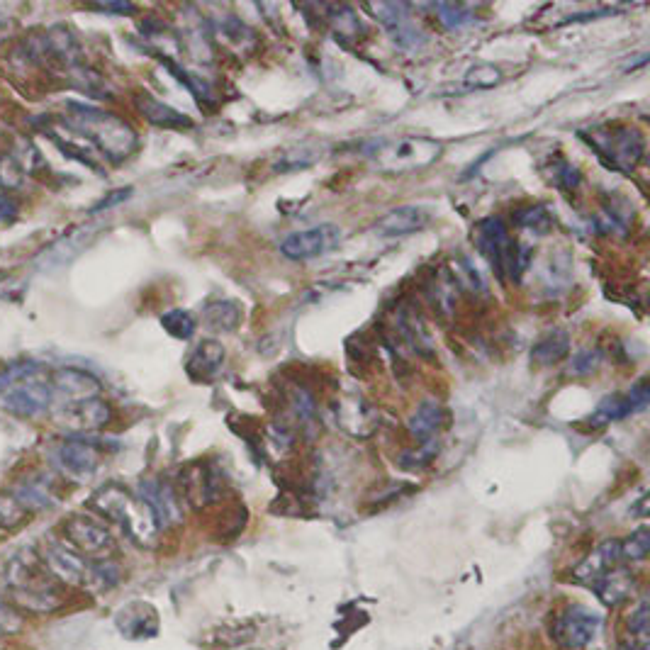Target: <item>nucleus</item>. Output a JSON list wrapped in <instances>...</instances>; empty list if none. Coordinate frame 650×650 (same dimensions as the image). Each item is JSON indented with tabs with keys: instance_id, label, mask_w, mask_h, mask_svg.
<instances>
[{
	"instance_id": "1",
	"label": "nucleus",
	"mask_w": 650,
	"mask_h": 650,
	"mask_svg": "<svg viewBox=\"0 0 650 650\" xmlns=\"http://www.w3.org/2000/svg\"><path fill=\"white\" fill-rule=\"evenodd\" d=\"M66 108H69V115L64 117V125L76 134H81L83 139H88L105 159L120 164V161L130 159L134 151H137V132L122 117L91 108V105L69 103Z\"/></svg>"
},
{
	"instance_id": "2",
	"label": "nucleus",
	"mask_w": 650,
	"mask_h": 650,
	"mask_svg": "<svg viewBox=\"0 0 650 650\" xmlns=\"http://www.w3.org/2000/svg\"><path fill=\"white\" fill-rule=\"evenodd\" d=\"M88 504H91L93 512H98L100 517L120 526L137 546H154L161 526L159 521H156L154 512L149 509V504L139 495H132V492L125 490L122 485H105L95 492Z\"/></svg>"
},
{
	"instance_id": "3",
	"label": "nucleus",
	"mask_w": 650,
	"mask_h": 650,
	"mask_svg": "<svg viewBox=\"0 0 650 650\" xmlns=\"http://www.w3.org/2000/svg\"><path fill=\"white\" fill-rule=\"evenodd\" d=\"M473 242L500 280H519L531 261L529 249L509 237L507 224L500 217H485L475 224Z\"/></svg>"
},
{
	"instance_id": "4",
	"label": "nucleus",
	"mask_w": 650,
	"mask_h": 650,
	"mask_svg": "<svg viewBox=\"0 0 650 650\" xmlns=\"http://www.w3.org/2000/svg\"><path fill=\"white\" fill-rule=\"evenodd\" d=\"M441 151H444V147H441V142H436V139L392 137L383 139V142H375L366 154L380 173L402 176V173H412L434 164L441 156Z\"/></svg>"
},
{
	"instance_id": "5",
	"label": "nucleus",
	"mask_w": 650,
	"mask_h": 650,
	"mask_svg": "<svg viewBox=\"0 0 650 650\" xmlns=\"http://www.w3.org/2000/svg\"><path fill=\"white\" fill-rule=\"evenodd\" d=\"M582 139L590 142L609 166L624 173H631L646 154L641 132L631 130V127H602V130H592L590 137L582 134Z\"/></svg>"
},
{
	"instance_id": "6",
	"label": "nucleus",
	"mask_w": 650,
	"mask_h": 650,
	"mask_svg": "<svg viewBox=\"0 0 650 650\" xmlns=\"http://www.w3.org/2000/svg\"><path fill=\"white\" fill-rule=\"evenodd\" d=\"M599 629H602V616L573 604L553 624V638L565 650H585L590 643H595Z\"/></svg>"
},
{
	"instance_id": "7",
	"label": "nucleus",
	"mask_w": 650,
	"mask_h": 650,
	"mask_svg": "<svg viewBox=\"0 0 650 650\" xmlns=\"http://www.w3.org/2000/svg\"><path fill=\"white\" fill-rule=\"evenodd\" d=\"M368 10L380 20V25L388 30V35L392 37V42L397 44L400 49H414L422 47L427 42V35L422 32V27L417 25V20L412 18L409 13V5L402 3H378V5H368Z\"/></svg>"
},
{
	"instance_id": "8",
	"label": "nucleus",
	"mask_w": 650,
	"mask_h": 650,
	"mask_svg": "<svg viewBox=\"0 0 650 650\" xmlns=\"http://www.w3.org/2000/svg\"><path fill=\"white\" fill-rule=\"evenodd\" d=\"M112 419V409L100 397H88V400L71 402L56 414V424L61 429L71 431L76 439H81V434H93V431L105 429Z\"/></svg>"
},
{
	"instance_id": "9",
	"label": "nucleus",
	"mask_w": 650,
	"mask_h": 650,
	"mask_svg": "<svg viewBox=\"0 0 650 650\" xmlns=\"http://www.w3.org/2000/svg\"><path fill=\"white\" fill-rule=\"evenodd\" d=\"M341 232L334 224H319V227L293 232L280 242V254L290 261H312L327 254L339 242Z\"/></svg>"
},
{
	"instance_id": "10",
	"label": "nucleus",
	"mask_w": 650,
	"mask_h": 650,
	"mask_svg": "<svg viewBox=\"0 0 650 650\" xmlns=\"http://www.w3.org/2000/svg\"><path fill=\"white\" fill-rule=\"evenodd\" d=\"M64 534L71 541V546L88 553V556H105L112 548V534L108 526L88 517V514H74V517L66 519Z\"/></svg>"
},
{
	"instance_id": "11",
	"label": "nucleus",
	"mask_w": 650,
	"mask_h": 650,
	"mask_svg": "<svg viewBox=\"0 0 650 650\" xmlns=\"http://www.w3.org/2000/svg\"><path fill=\"white\" fill-rule=\"evenodd\" d=\"M52 405V390L49 385L39 383V380H27V383L10 385L3 392V407L5 412L15 414V417L30 419L37 414L47 412Z\"/></svg>"
},
{
	"instance_id": "12",
	"label": "nucleus",
	"mask_w": 650,
	"mask_h": 650,
	"mask_svg": "<svg viewBox=\"0 0 650 650\" xmlns=\"http://www.w3.org/2000/svg\"><path fill=\"white\" fill-rule=\"evenodd\" d=\"M431 222V212L427 207L419 205H402L395 210L385 212L378 222L373 224L375 237L380 239H395V237H409L417 234L422 229H427Z\"/></svg>"
},
{
	"instance_id": "13",
	"label": "nucleus",
	"mask_w": 650,
	"mask_h": 650,
	"mask_svg": "<svg viewBox=\"0 0 650 650\" xmlns=\"http://www.w3.org/2000/svg\"><path fill=\"white\" fill-rule=\"evenodd\" d=\"M56 458H59L61 468H64L66 473L76 475V478H88V475H93L95 470H98L100 451L91 441L71 436V439H66L64 444L59 446Z\"/></svg>"
},
{
	"instance_id": "14",
	"label": "nucleus",
	"mask_w": 650,
	"mask_h": 650,
	"mask_svg": "<svg viewBox=\"0 0 650 650\" xmlns=\"http://www.w3.org/2000/svg\"><path fill=\"white\" fill-rule=\"evenodd\" d=\"M44 565H47V570L56 580L66 582V585H83L88 577L86 560L78 556L76 551H71V548L61 546V543H52L44 551Z\"/></svg>"
},
{
	"instance_id": "15",
	"label": "nucleus",
	"mask_w": 650,
	"mask_h": 650,
	"mask_svg": "<svg viewBox=\"0 0 650 650\" xmlns=\"http://www.w3.org/2000/svg\"><path fill=\"white\" fill-rule=\"evenodd\" d=\"M115 624L122 636L137 641V638L156 636V631H159V616H156L151 604L132 602L120 609V614L115 616Z\"/></svg>"
},
{
	"instance_id": "16",
	"label": "nucleus",
	"mask_w": 650,
	"mask_h": 650,
	"mask_svg": "<svg viewBox=\"0 0 650 650\" xmlns=\"http://www.w3.org/2000/svg\"><path fill=\"white\" fill-rule=\"evenodd\" d=\"M52 385L59 395L69 397L71 402L88 400V397H100V380L91 371L83 368H59L52 373Z\"/></svg>"
},
{
	"instance_id": "17",
	"label": "nucleus",
	"mask_w": 650,
	"mask_h": 650,
	"mask_svg": "<svg viewBox=\"0 0 650 650\" xmlns=\"http://www.w3.org/2000/svg\"><path fill=\"white\" fill-rule=\"evenodd\" d=\"M224 361H227V349H224L220 341L205 339L200 341L198 349L190 353L186 371L193 380H203V383H207V380L220 375V371L224 368Z\"/></svg>"
},
{
	"instance_id": "18",
	"label": "nucleus",
	"mask_w": 650,
	"mask_h": 650,
	"mask_svg": "<svg viewBox=\"0 0 650 650\" xmlns=\"http://www.w3.org/2000/svg\"><path fill=\"white\" fill-rule=\"evenodd\" d=\"M621 560V541H604L599 543L595 551L590 553L580 565L575 568V580L585 582V585H595L602 575H607L609 570L616 568V563Z\"/></svg>"
},
{
	"instance_id": "19",
	"label": "nucleus",
	"mask_w": 650,
	"mask_h": 650,
	"mask_svg": "<svg viewBox=\"0 0 650 650\" xmlns=\"http://www.w3.org/2000/svg\"><path fill=\"white\" fill-rule=\"evenodd\" d=\"M139 497L149 504V509L154 512L156 521H159V526L176 524V521L181 519V507H178L176 492H173V487H168L166 483H159V480H147V483H142Z\"/></svg>"
},
{
	"instance_id": "20",
	"label": "nucleus",
	"mask_w": 650,
	"mask_h": 650,
	"mask_svg": "<svg viewBox=\"0 0 650 650\" xmlns=\"http://www.w3.org/2000/svg\"><path fill=\"white\" fill-rule=\"evenodd\" d=\"M39 565H42L39 553L32 551V548H22V551L15 553V556L8 560V565H5V582H8L15 592L44 585L42 577H39Z\"/></svg>"
},
{
	"instance_id": "21",
	"label": "nucleus",
	"mask_w": 650,
	"mask_h": 650,
	"mask_svg": "<svg viewBox=\"0 0 650 650\" xmlns=\"http://www.w3.org/2000/svg\"><path fill=\"white\" fill-rule=\"evenodd\" d=\"M47 52L49 61L59 64L61 69L69 71L71 66L81 64V42L66 25H54L47 32Z\"/></svg>"
},
{
	"instance_id": "22",
	"label": "nucleus",
	"mask_w": 650,
	"mask_h": 650,
	"mask_svg": "<svg viewBox=\"0 0 650 650\" xmlns=\"http://www.w3.org/2000/svg\"><path fill=\"white\" fill-rule=\"evenodd\" d=\"M633 587H636V580H633L629 570L614 568L607 575L599 577L595 585H592V590H595V595L604 607H619V604H624L633 595Z\"/></svg>"
},
{
	"instance_id": "23",
	"label": "nucleus",
	"mask_w": 650,
	"mask_h": 650,
	"mask_svg": "<svg viewBox=\"0 0 650 650\" xmlns=\"http://www.w3.org/2000/svg\"><path fill=\"white\" fill-rule=\"evenodd\" d=\"M134 105H137V110L142 112L144 120L151 122V125H156V127H166V130H183V127L193 125L188 115L173 110L171 105L161 103V100H156L154 95L139 93L137 98H134Z\"/></svg>"
},
{
	"instance_id": "24",
	"label": "nucleus",
	"mask_w": 650,
	"mask_h": 650,
	"mask_svg": "<svg viewBox=\"0 0 650 650\" xmlns=\"http://www.w3.org/2000/svg\"><path fill=\"white\" fill-rule=\"evenodd\" d=\"M441 424H444V407L436 400L419 402V407L414 409V414L409 417V434L419 441V444H429L434 441V436L439 434Z\"/></svg>"
},
{
	"instance_id": "25",
	"label": "nucleus",
	"mask_w": 650,
	"mask_h": 650,
	"mask_svg": "<svg viewBox=\"0 0 650 650\" xmlns=\"http://www.w3.org/2000/svg\"><path fill=\"white\" fill-rule=\"evenodd\" d=\"M570 353V336L563 329H551L548 334H543L539 341L534 344V351H531V361L534 366L548 368L556 366V363L563 361Z\"/></svg>"
},
{
	"instance_id": "26",
	"label": "nucleus",
	"mask_w": 650,
	"mask_h": 650,
	"mask_svg": "<svg viewBox=\"0 0 650 650\" xmlns=\"http://www.w3.org/2000/svg\"><path fill=\"white\" fill-rule=\"evenodd\" d=\"M15 495H18V500L25 504L30 512H37V509H49L54 507L56 502V492H54V485L52 480L47 478V475H30L27 480H22L18 485V490H15Z\"/></svg>"
},
{
	"instance_id": "27",
	"label": "nucleus",
	"mask_w": 650,
	"mask_h": 650,
	"mask_svg": "<svg viewBox=\"0 0 650 650\" xmlns=\"http://www.w3.org/2000/svg\"><path fill=\"white\" fill-rule=\"evenodd\" d=\"M205 324L212 332H234L242 324V305L237 300H215L205 307Z\"/></svg>"
},
{
	"instance_id": "28",
	"label": "nucleus",
	"mask_w": 650,
	"mask_h": 650,
	"mask_svg": "<svg viewBox=\"0 0 650 650\" xmlns=\"http://www.w3.org/2000/svg\"><path fill=\"white\" fill-rule=\"evenodd\" d=\"M633 412H638V409L633 405L629 392L626 395H609L597 405L595 414L590 417V424L592 427H607V424L619 422V419L629 417Z\"/></svg>"
},
{
	"instance_id": "29",
	"label": "nucleus",
	"mask_w": 650,
	"mask_h": 650,
	"mask_svg": "<svg viewBox=\"0 0 650 650\" xmlns=\"http://www.w3.org/2000/svg\"><path fill=\"white\" fill-rule=\"evenodd\" d=\"M397 329H400L402 339L412 346L414 353H431L434 346H431V336L424 327V322L414 315L412 310H402L400 317H397Z\"/></svg>"
},
{
	"instance_id": "30",
	"label": "nucleus",
	"mask_w": 650,
	"mask_h": 650,
	"mask_svg": "<svg viewBox=\"0 0 650 650\" xmlns=\"http://www.w3.org/2000/svg\"><path fill=\"white\" fill-rule=\"evenodd\" d=\"M15 599H18L22 609H30V612L37 614H49L54 612V609H59V595H56L54 587L47 585V582L39 587H32V590L15 592Z\"/></svg>"
},
{
	"instance_id": "31",
	"label": "nucleus",
	"mask_w": 650,
	"mask_h": 650,
	"mask_svg": "<svg viewBox=\"0 0 650 650\" xmlns=\"http://www.w3.org/2000/svg\"><path fill=\"white\" fill-rule=\"evenodd\" d=\"M69 81L76 91H81L83 95H91V98H108L110 95V88L108 83H105V78L100 76L98 71H93L91 66H83V64L71 66Z\"/></svg>"
},
{
	"instance_id": "32",
	"label": "nucleus",
	"mask_w": 650,
	"mask_h": 650,
	"mask_svg": "<svg viewBox=\"0 0 650 650\" xmlns=\"http://www.w3.org/2000/svg\"><path fill=\"white\" fill-rule=\"evenodd\" d=\"M451 278H453V283H456V288H461L463 293L470 295V298H487L485 278L480 276L478 268H475L468 259L456 261Z\"/></svg>"
},
{
	"instance_id": "33",
	"label": "nucleus",
	"mask_w": 650,
	"mask_h": 650,
	"mask_svg": "<svg viewBox=\"0 0 650 650\" xmlns=\"http://www.w3.org/2000/svg\"><path fill=\"white\" fill-rule=\"evenodd\" d=\"M30 509L18 500L15 492H0V529L15 531L30 517Z\"/></svg>"
},
{
	"instance_id": "34",
	"label": "nucleus",
	"mask_w": 650,
	"mask_h": 650,
	"mask_svg": "<svg viewBox=\"0 0 650 650\" xmlns=\"http://www.w3.org/2000/svg\"><path fill=\"white\" fill-rule=\"evenodd\" d=\"M456 290L458 288H456V283H453L451 276L434 278V283L429 285V293H427L431 307H434V310H439L441 315H451L453 307H456V298H458Z\"/></svg>"
},
{
	"instance_id": "35",
	"label": "nucleus",
	"mask_w": 650,
	"mask_h": 650,
	"mask_svg": "<svg viewBox=\"0 0 650 650\" xmlns=\"http://www.w3.org/2000/svg\"><path fill=\"white\" fill-rule=\"evenodd\" d=\"M514 220L521 229H529L534 234H548L553 229V217L551 212L543 205H529L521 207V210L514 212Z\"/></svg>"
},
{
	"instance_id": "36",
	"label": "nucleus",
	"mask_w": 650,
	"mask_h": 650,
	"mask_svg": "<svg viewBox=\"0 0 650 650\" xmlns=\"http://www.w3.org/2000/svg\"><path fill=\"white\" fill-rule=\"evenodd\" d=\"M431 10H434V15L439 18V22L446 27V30H463V27H470L475 20H478L473 15V10L456 3H439Z\"/></svg>"
},
{
	"instance_id": "37",
	"label": "nucleus",
	"mask_w": 650,
	"mask_h": 650,
	"mask_svg": "<svg viewBox=\"0 0 650 650\" xmlns=\"http://www.w3.org/2000/svg\"><path fill=\"white\" fill-rule=\"evenodd\" d=\"M161 327L166 329L173 339L188 341L190 336L195 334V327H198V319L190 315L188 310H168L161 315Z\"/></svg>"
},
{
	"instance_id": "38",
	"label": "nucleus",
	"mask_w": 650,
	"mask_h": 650,
	"mask_svg": "<svg viewBox=\"0 0 650 650\" xmlns=\"http://www.w3.org/2000/svg\"><path fill=\"white\" fill-rule=\"evenodd\" d=\"M319 159V149H312V147H295L290 151H283V154L278 156L276 164H273V171H295V168H305L310 164H315Z\"/></svg>"
},
{
	"instance_id": "39",
	"label": "nucleus",
	"mask_w": 650,
	"mask_h": 650,
	"mask_svg": "<svg viewBox=\"0 0 650 650\" xmlns=\"http://www.w3.org/2000/svg\"><path fill=\"white\" fill-rule=\"evenodd\" d=\"M120 577H122L120 565H117L115 560H98L93 568H88L86 582L91 580L93 587H98L100 592H108L117 585V582H120Z\"/></svg>"
},
{
	"instance_id": "40",
	"label": "nucleus",
	"mask_w": 650,
	"mask_h": 650,
	"mask_svg": "<svg viewBox=\"0 0 650 650\" xmlns=\"http://www.w3.org/2000/svg\"><path fill=\"white\" fill-rule=\"evenodd\" d=\"M465 88H475V91H485V88H495L502 83V71L495 69L492 64H480L470 69L463 78Z\"/></svg>"
},
{
	"instance_id": "41",
	"label": "nucleus",
	"mask_w": 650,
	"mask_h": 650,
	"mask_svg": "<svg viewBox=\"0 0 650 650\" xmlns=\"http://www.w3.org/2000/svg\"><path fill=\"white\" fill-rule=\"evenodd\" d=\"M329 22H332V27L339 37L353 39L361 35V22H358L356 13H353L351 8H346V5L329 10Z\"/></svg>"
},
{
	"instance_id": "42",
	"label": "nucleus",
	"mask_w": 650,
	"mask_h": 650,
	"mask_svg": "<svg viewBox=\"0 0 650 650\" xmlns=\"http://www.w3.org/2000/svg\"><path fill=\"white\" fill-rule=\"evenodd\" d=\"M439 453V444L436 441H429V444H422L419 448H409L400 456V465L405 470H422L434 461V456Z\"/></svg>"
},
{
	"instance_id": "43",
	"label": "nucleus",
	"mask_w": 650,
	"mask_h": 650,
	"mask_svg": "<svg viewBox=\"0 0 650 650\" xmlns=\"http://www.w3.org/2000/svg\"><path fill=\"white\" fill-rule=\"evenodd\" d=\"M650 551V531L646 526H641L638 531H633L626 541H621V558L624 560H643Z\"/></svg>"
},
{
	"instance_id": "44",
	"label": "nucleus",
	"mask_w": 650,
	"mask_h": 650,
	"mask_svg": "<svg viewBox=\"0 0 650 650\" xmlns=\"http://www.w3.org/2000/svg\"><path fill=\"white\" fill-rule=\"evenodd\" d=\"M290 407H293L295 419H298L300 424H310L312 419L317 417V405H315V400H312L310 392H305V390H295L293 402H290Z\"/></svg>"
},
{
	"instance_id": "45",
	"label": "nucleus",
	"mask_w": 650,
	"mask_h": 650,
	"mask_svg": "<svg viewBox=\"0 0 650 650\" xmlns=\"http://www.w3.org/2000/svg\"><path fill=\"white\" fill-rule=\"evenodd\" d=\"M602 363V351L599 349H582L573 356V363H570V371L575 375H590L597 371V366Z\"/></svg>"
},
{
	"instance_id": "46",
	"label": "nucleus",
	"mask_w": 650,
	"mask_h": 650,
	"mask_svg": "<svg viewBox=\"0 0 650 650\" xmlns=\"http://www.w3.org/2000/svg\"><path fill=\"white\" fill-rule=\"evenodd\" d=\"M648 602L643 599L636 609H633L629 616V633L633 641H648Z\"/></svg>"
},
{
	"instance_id": "47",
	"label": "nucleus",
	"mask_w": 650,
	"mask_h": 650,
	"mask_svg": "<svg viewBox=\"0 0 650 650\" xmlns=\"http://www.w3.org/2000/svg\"><path fill=\"white\" fill-rule=\"evenodd\" d=\"M20 629V616L15 609L5 602L3 592H0V633H15Z\"/></svg>"
},
{
	"instance_id": "48",
	"label": "nucleus",
	"mask_w": 650,
	"mask_h": 650,
	"mask_svg": "<svg viewBox=\"0 0 650 650\" xmlns=\"http://www.w3.org/2000/svg\"><path fill=\"white\" fill-rule=\"evenodd\" d=\"M580 181H582V176H580V171H577L575 166H570V164H560L558 166V171H556V183L560 188H565V190H575L577 186H580Z\"/></svg>"
},
{
	"instance_id": "49",
	"label": "nucleus",
	"mask_w": 650,
	"mask_h": 650,
	"mask_svg": "<svg viewBox=\"0 0 650 650\" xmlns=\"http://www.w3.org/2000/svg\"><path fill=\"white\" fill-rule=\"evenodd\" d=\"M15 217H18V205H15V200L0 193V222L8 224V222H13Z\"/></svg>"
},
{
	"instance_id": "50",
	"label": "nucleus",
	"mask_w": 650,
	"mask_h": 650,
	"mask_svg": "<svg viewBox=\"0 0 650 650\" xmlns=\"http://www.w3.org/2000/svg\"><path fill=\"white\" fill-rule=\"evenodd\" d=\"M130 193H132V188H122V190H115V193H110V198H105L103 203H98L93 207V212H100V210H108V207L112 205H117V203H122V200H127L130 198Z\"/></svg>"
},
{
	"instance_id": "51",
	"label": "nucleus",
	"mask_w": 650,
	"mask_h": 650,
	"mask_svg": "<svg viewBox=\"0 0 650 650\" xmlns=\"http://www.w3.org/2000/svg\"><path fill=\"white\" fill-rule=\"evenodd\" d=\"M98 10H108V13H134L132 5L127 3H108V5H95Z\"/></svg>"
},
{
	"instance_id": "52",
	"label": "nucleus",
	"mask_w": 650,
	"mask_h": 650,
	"mask_svg": "<svg viewBox=\"0 0 650 650\" xmlns=\"http://www.w3.org/2000/svg\"><path fill=\"white\" fill-rule=\"evenodd\" d=\"M619 650H648V641H633L631 643H621Z\"/></svg>"
},
{
	"instance_id": "53",
	"label": "nucleus",
	"mask_w": 650,
	"mask_h": 650,
	"mask_svg": "<svg viewBox=\"0 0 650 650\" xmlns=\"http://www.w3.org/2000/svg\"><path fill=\"white\" fill-rule=\"evenodd\" d=\"M0 388H5V390L10 388V383H8V373H5V368H3V371H0Z\"/></svg>"
},
{
	"instance_id": "54",
	"label": "nucleus",
	"mask_w": 650,
	"mask_h": 650,
	"mask_svg": "<svg viewBox=\"0 0 650 650\" xmlns=\"http://www.w3.org/2000/svg\"><path fill=\"white\" fill-rule=\"evenodd\" d=\"M5 156H8V151H5V147H3V134H0V161H3Z\"/></svg>"
}]
</instances>
